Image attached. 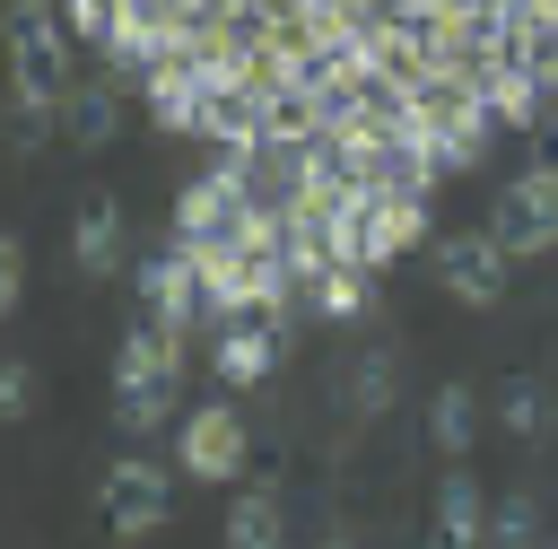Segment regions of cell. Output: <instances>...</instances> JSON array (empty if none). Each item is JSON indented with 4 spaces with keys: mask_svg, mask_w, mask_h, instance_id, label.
<instances>
[{
    "mask_svg": "<svg viewBox=\"0 0 558 549\" xmlns=\"http://www.w3.org/2000/svg\"><path fill=\"white\" fill-rule=\"evenodd\" d=\"M305 305H314L323 322H366V314H375V261H331V270L305 288Z\"/></svg>",
    "mask_w": 558,
    "mask_h": 549,
    "instance_id": "obj_15",
    "label": "cell"
},
{
    "mask_svg": "<svg viewBox=\"0 0 558 549\" xmlns=\"http://www.w3.org/2000/svg\"><path fill=\"white\" fill-rule=\"evenodd\" d=\"M174 418H183V383H157V392H113V427H122L131 444L166 436Z\"/></svg>",
    "mask_w": 558,
    "mask_h": 549,
    "instance_id": "obj_19",
    "label": "cell"
},
{
    "mask_svg": "<svg viewBox=\"0 0 558 549\" xmlns=\"http://www.w3.org/2000/svg\"><path fill=\"white\" fill-rule=\"evenodd\" d=\"M26 418H35V366L0 357V427H26Z\"/></svg>",
    "mask_w": 558,
    "mask_h": 549,
    "instance_id": "obj_21",
    "label": "cell"
},
{
    "mask_svg": "<svg viewBox=\"0 0 558 549\" xmlns=\"http://www.w3.org/2000/svg\"><path fill=\"white\" fill-rule=\"evenodd\" d=\"M17 305H26V235L9 227L0 235V314H17Z\"/></svg>",
    "mask_w": 558,
    "mask_h": 549,
    "instance_id": "obj_22",
    "label": "cell"
},
{
    "mask_svg": "<svg viewBox=\"0 0 558 549\" xmlns=\"http://www.w3.org/2000/svg\"><path fill=\"white\" fill-rule=\"evenodd\" d=\"M549 148H558V139H549Z\"/></svg>",
    "mask_w": 558,
    "mask_h": 549,
    "instance_id": "obj_24",
    "label": "cell"
},
{
    "mask_svg": "<svg viewBox=\"0 0 558 549\" xmlns=\"http://www.w3.org/2000/svg\"><path fill=\"white\" fill-rule=\"evenodd\" d=\"M480 87H488V105H497V122H506V131H532V122L549 113V87H541L523 61H488V70H480Z\"/></svg>",
    "mask_w": 558,
    "mask_h": 549,
    "instance_id": "obj_16",
    "label": "cell"
},
{
    "mask_svg": "<svg viewBox=\"0 0 558 549\" xmlns=\"http://www.w3.org/2000/svg\"><path fill=\"white\" fill-rule=\"evenodd\" d=\"M549 418H558V410H549V383H541V375H506V383H497V427H506L514 444L549 436Z\"/></svg>",
    "mask_w": 558,
    "mask_h": 549,
    "instance_id": "obj_18",
    "label": "cell"
},
{
    "mask_svg": "<svg viewBox=\"0 0 558 549\" xmlns=\"http://www.w3.org/2000/svg\"><path fill=\"white\" fill-rule=\"evenodd\" d=\"M279 540H288V497H279V479H253L227 505V549H279Z\"/></svg>",
    "mask_w": 558,
    "mask_h": 549,
    "instance_id": "obj_14",
    "label": "cell"
},
{
    "mask_svg": "<svg viewBox=\"0 0 558 549\" xmlns=\"http://www.w3.org/2000/svg\"><path fill=\"white\" fill-rule=\"evenodd\" d=\"M122 261H131L122 200H113V192H87V200H78V218H70V270L105 288V279H122Z\"/></svg>",
    "mask_w": 558,
    "mask_h": 549,
    "instance_id": "obj_8",
    "label": "cell"
},
{
    "mask_svg": "<svg viewBox=\"0 0 558 549\" xmlns=\"http://www.w3.org/2000/svg\"><path fill=\"white\" fill-rule=\"evenodd\" d=\"M96 497H105L113 540H140V532H157V523L174 514V471H166L148 444H131V453H113V471L96 479Z\"/></svg>",
    "mask_w": 558,
    "mask_h": 549,
    "instance_id": "obj_4",
    "label": "cell"
},
{
    "mask_svg": "<svg viewBox=\"0 0 558 549\" xmlns=\"http://www.w3.org/2000/svg\"><path fill=\"white\" fill-rule=\"evenodd\" d=\"M436 288H445L453 305H471V314H497L506 288H514V253H506L488 227H462V235L436 244Z\"/></svg>",
    "mask_w": 558,
    "mask_h": 549,
    "instance_id": "obj_5",
    "label": "cell"
},
{
    "mask_svg": "<svg viewBox=\"0 0 558 549\" xmlns=\"http://www.w3.org/2000/svg\"><path fill=\"white\" fill-rule=\"evenodd\" d=\"M541 532H549V523H541L532 505H497V514H488V540H541Z\"/></svg>",
    "mask_w": 558,
    "mask_h": 549,
    "instance_id": "obj_23",
    "label": "cell"
},
{
    "mask_svg": "<svg viewBox=\"0 0 558 549\" xmlns=\"http://www.w3.org/2000/svg\"><path fill=\"white\" fill-rule=\"evenodd\" d=\"M418 235H427V192H410V183H384V192L366 200V261L384 270V261L418 253Z\"/></svg>",
    "mask_w": 558,
    "mask_h": 549,
    "instance_id": "obj_9",
    "label": "cell"
},
{
    "mask_svg": "<svg viewBox=\"0 0 558 549\" xmlns=\"http://www.w3.org/2000/svg\"><path fill=\"white\" fill-rule=\"evenodd\" d=\"M70 26H61V9H26V17H9V96H26V105H61L78 78H70Z\"/></svg>",
    "mask_w": 558,
    "mask_h": 549,
    "instance_id": "obj_3",
    "label": "cell"
},
{
    "mask_svg": "<svg viewBox=\"0 0 558 549\" xmlns=\"http://www.w3.org/2000/svg\"><path fill=\"white\" fill-rule=\"evenodd\" d=\"M323 131L331 122H323V96L314 87H262V148H305Z\"/></svg>",
    "mask_w": 558,
    "mask_h": 549,
    "instance_id": "obj_12",
    "label": "cell"
},
{
    "mask_svg": "<svg viewBox=\"0 0 558 549\" xmlns=\"http://www.w3.org/2000/svg\"><path fill=\"white\" fill-rule=\"evenodd\" d=\"M279 357H288V322H279V314H227V322H209V375H218L227 392L270 383Z\"/></svg>",
    "mask_w": 558,
    "mask_h": 549,
    "instance_id": "obj_6",
    "label": "cell"
},
{
    "mask_svg": "<svg viewBox=\"0 0 558 549\" xmlns=\"http://www.w3.org/2000/svg\"><path fill=\"white\" fill-rule=\"evenodd\" d=\"M488 514H497V505H488V488L453 462V471L436 479V532H445L453 549H471V540H488Z\"/></svg>",
    "mask_w": 558,
    "mask_h": 549,
    "instance_id": "obj_13",
    "label": "cell"
},
{
    "mask_svg": "<svg viewBox=\"0 0 558 549\" xmlns=\"http://www.w3.org/2000/svg\"><path fill=\"white\" fill-rule=\"evenodd\" d=\"M122 78L105 70V78H78L70 96H61V139L70 148H113V131H122Z\"/></svg>",
    "mask_w": 558,
    "mask_h": 549,
    "instance_id": "obj_10",
    "label": "cell"
},
{
    "mask_svg": "<svg viewBox=\"0 0 558 549\" xmlns=\"http://www.w3.org/2000/svg\"><path fill=\"white\" fill-rule=\"evenodd\" d=\"M244 453H253V427L235 401H192L174 418V471L201 479V488H235L244 479Z\"/></svg>",
    "mask_w": 558,
    "mask_h": 549,
    "instance_id": "obj_1",
    "label": "cell"
},
{
    "mask_svg": "<svg viewBox=\"0 0 558 549\" xmlns=\"http://www.w3.org/2000/svg\"><path fill=\"white\" fill-rule=\"evenodd\" d=\"M392 392H401V349H392V340H384V349H366V357H349L340 401H349V418H357V427H375V418L392 410Z\"/></svg>",
    "mask_w": 558,
    "mask_h": 549,
    "instance_id": "obj_11",
    "label": "cell"
},
{
    "mask_svg": "<svg viewBox=\"0 0 558 549\" xmlns=\"http://www.w3.org/2000/svg\"><path fill=\"white\" fill-rule=\"evenodd\" d=\"M488 235H497L514 261H541V253H558V157H532L523 174H506V183H497Z\"/></svg>",
    "mask_w": 558,
    "mask_h": 549,
    "instance_id": "obj_2",
    "label": "cell"
},
{
    "mask_svg": "<svg viewBox=\"0 0 558 549\" xmlns=\"http://www.w3.org/2000/svg\"><path fill=\"white\" fill-rule=\"evenodd\" d=\"M427 444H436L445 462H462V453L480 444V392H471V383H436V401H427Z\"/></svg>",
    "mask_w": 558,
    "mask_h": 549,
    "instance_id": "obj_17",
    "label": "cell"
},
{
    "mask_svg": "<svg viewBox=\"0 0 558 549\" xmlns=\"http://www.w3.org/2000/svg\"><path fill=\"white\" fill-rule=\"evenodd\" d=\"M140 314H157L174 340H192V331L209 322V296H201V270H192L183 235H174L166 253H148V261H140Z\"/></svg>",
    "mask_w": 558,
    "mask_h": 549,
    "instance_id": "obj_7",
    "label": "cell"
},
{
    "mask_svg": "<svg viewBox=\"0 0 558 549\" xmlns=\"http://www.w3.org/2000/svg\"><path fill=\"white\" fill-rule=\"evenodd\" d=\"M61 26L78 35V44H113V26H122V0H61Z\"/></svg>",
    "mask_w": 558,
    "mask_h": 549,
    "instance_id": "obj_20",
    "label": "cell"
}]
</instances>
